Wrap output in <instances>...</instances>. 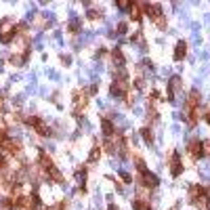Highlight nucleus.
<instances>
[{"label":"nucleus","mask_w":210,"mask_h":210,"mask_svg":"<svg viewBox=\"0 0 210 210\" xmlns=\"http://www.w3.org/2000/svg\"><path fill=\"white\" fill-rule=\"evenodd\" d=\"M109 92H111V97H114V99H124L126 84L124 82H114V84H111V88H109Z\"/></svg>","instance_id":"1"},{"label":"nucleus","mask_w":210,"mask_h":210,"mask_svg":"<svg viewBox=\"0 0 210 210\" xmlns=\"http://www.w3.org/2000/svg\"><path fill=\"white\" fill-rule=\"evenodd\" d=\"M145 11H147V15L156 21L158 17H162V8H160V4H145Z\"/></svg>","instance_id":"2"},{"label":"nucleus","mask_w":210,"mask_h":210,"mask_svg":"<svg viewBox=\"0 0 210 210\" xmlns=\"http://www.w3.org/2000/svg\"><path fill=\"white\" fill-rule=\"evenodd\" d=\"M185 53H187V44L181 40L176 44V48H174V59H176V61H183V59H185Z\"/></svg>","instance_id":"3"},{"label":"nucleus","mask_w":210,"mask_h":210,"mask_svg":"<svg viewBox=\"0 0 210 210\" xmlns=\"http://www.w3.org/2000/svg\"><path fill=\"white\" fill-rule=\"evenodd\" d=\"M143 183H145L147 187H156L160 181H158V176H156V174H151V172H147V170H145V172H143Z\"/></svg>","instance_id":"4"},{"label":"nucleus","mask_w":210,"mask_h":210,"mask_svg":"<svg viewBox=\"0 0 210 210\" xmlns=\"http://www.w3.org/2000/svg\"><path fill=\"white\" fill-rule=\"evenodd\" d=\"M170 170H172V174H174V176H179V174H181V170H183V166H181V160H179V153H174V156H172V168H170Z\"/></svg>","instance_id":"5"},{"label":"nucleus","mask_w":210,"mask_h":210,"mask_svg":"<svg viewBox=\"0 0 210 210\" xmlns=\"http://www.w3.org/2000/svg\"><path fill=\"white\" fill-rule=\"evenodd\" d=\"M111 57H114V63H116V67H124V55H122L118 48H114Z\"/></svg>","instance_id":"6"},{"label":"nucleus","mask_w":210,"mask_h":210,"mask_svg":"<svg viewBox=\"0 0 210 210\" xmlns=\"http://www.w3.org/2000/svg\"><path fill=\"white\" fill-rule=\"evenodd\" d=\"M189 153H191L193 158H200V156H202V143L193 141V143L189 145Z\"/></svg>","instance_id":"7"},{"label":"nucleus","mask_w":210,"mask_h":210,"mask_svg":"<svg viewBox=\"0 0 210 210\" xmlns=\"http://www.w3.org/2000/svg\"><path fill=\"white\" fill-rule=\"evenodd\" d=\"M181 86H183V82H181V78L179 76H172L170 78V82H168V90H181Z\"/></svg>","instance_id":"8"},{"label":"nucleus","mask_w":210,"mask_h":210,"mask_svg":"<svg viewBox=\"0 0 210 210\" xmlns=\"http://www.w3.org/2000/svg\"><path fill=\"white\" fill-rule=\"evenodd\" d=\"M101 128H103V134H105V137H109V134L114 132V124H111L109 120H101Z\"/></svg>","instance_id":"9"},{"label":"nucleus","mask_w":210,"mask_h":210,"mask_svg":"<svg viewBox=\"0 0 210 210\" xmlns=\"http://www.w3.org/2000/svg\"><path fill=\"white\" fill-rule=\"evenodd\" d=\"M141 134H143V141H145L147 145H153V134H151V130H149V128H143V130H141Z\"/></svg>","instance_id":"10"},{"label":"nucleus","mask_w":210,"mask_h":210,"mask_svg":"<svg viewBox=\"0 0 210 210\" xmlns=\"http://www.w3.org/2000/svg\"><path fill=\"white\" fill-rule=\"evenodd\" d=\"M118 78H120V82H124L126 78H128V74H126L124 67H118V69H116V80H118Z\"/></svg>","instance_id":"11"},{"label":"nucleus","mask_w":210,"mask_h":210,"mask_svg":"<svg viewBox=\"0 0 210 210\" xmlns=\"http://www.w3.org/2000/svg\"><path fill=\"white\" fill-rule=\"evenodd\" d=\"M189 105H198L200 103V97H198V92L195 90H191V95H189V101H187Z\"/></svg>","instance_id":"12"},{"label":"nucleus","mask_w":210,"mask_h":210,"mask_svg":"<svg viewBox=\"0 0 210 210\" xmlns=\"http://www.w3.org/2000/svg\"><path fill=\"white\" fill-rule=\"evenodd\" d=\"M116 6H118V8H122V11H130V8H132V6H130V2H126V0L116 2Z\"/></svg>","instance_id":"13"},{"label":"nucleus","mask_w":210,"mask_h":210,"mask_svg":"<svg viewBox=\"0 0 210 210\" xmlns=\"http://www.w3.org/2000/svg\"><path fill=\"white\" fill-rule=\"evenodd\" d=\"M88 160H90V162H97V160H99V147H95V149L90 151V158H88Z\"/></svg>","instance_id":"14"},{"label":"nucleus","mask_w":210,"mask_h":210,"mask_svg":"<svg viewBox=\"0 0 210 210\" xmlns=\"http://www.w3.org/2000/svg\"><path fill=\"white\" fill-rule=\"evenodd\" d=\"M134 210H151L147 204H141V202H134Z\"/></svg>","instance_id":"15"},{"label":"nucleus","mask_w":210,"mask_h":210,"mask_svg":"<svg viewBox=\"0 0 210 210\" xmlns=\"http://www.w3.org/2000/svg\"><path fill=\"white\" fill-rule=\"evenodd\" d=\"M32 208L34 210L40 208V198H38V195H34V200H32Z\"/></svg>","instance_id":"16"},{"label":"nucleus","mask_w":210,"mask_h":210,"mask_svg":"<svg viewBox=\"0 0 210 210\" xmlns=\"http://www.w3.org/2000/svg\"><path fill=\"white\" fill-rule=\"evenodd\" d=\"M61 61H63V65H69L72 63V57L69 55H61Z\"/></svg>","instance_id":"17"},{"label":"nucleus","mask_w":210,"mask_h":210,"mask_svg":"<svg viewBox=\"0 0 210 210\" xmlns=\"http://www.w3.org/2000/svg\"><path fill=\"white\" fill-rule=\"evenodd\" d=\"M137 168H139V170H141V172H145V162H143V160H141V158H139V160H137Z\"/></svg>","instance_id":"18"},{"label":"nucleus","mask_w":210,"mask_h":210,"mask_svg":"<svg viewBox=\"0 0 210 210\" xmlns=\"http://www.w3.org/2000/svg\"><path fill=\"white\" fill-rule=\"evenodd\" d=\"M120 176H122V179H124L126 183H130V181H132V176H130V174H128V172H124V170H122V172H120Z\"/></svg>","instance_id":"19"},{"label":"nucleus","mask_w":210,"mask_h":210,"mask_svg":"<svg viewBox=\"0 0 210 210\" xmlns=\"http://www.w3.org/2000/svg\"><path fill=\"white\" fill-rule=\"evenodd\" d=\"M126 32H128L126 23H120V25H118V34H126Z\"/></svg>","instance_id":"20"},{"label":"nucleus","mask_w":210,"mask_h":210,"mask_svg":"<svg viewBox=\"0 0 210 210\" xmlns=\"http://www.w3.org/2000/svg\"><path fill=\"white\" fill-rule=\"evenodd\" d=\"M76 179H78V183H84V179H86V172H82V170H80V172L76 174Z\"/></svg>","instance_id":"21"},{"label":"nucleus","mask_w":210,"mask_h":210,"mask_svg":"<svg viewBox=\"0 0 210 210\" xmlns=\"http://www.w3.org/2000/svg\"><path fill=\"white\" fill-rule=\"evenodd\" d=\"M156 25L164 27V25H166V19H164V17H158V19H156Z\"/></svg>","instance_id":"22"},{"label":"nucleus","mask_w":210,"mask_h":210,"mask_svg":"<svg viewBox=\"0 0 210 210\" xmlns=\"http://www.w3.org/2000/svg\"><path fill=\"white\" fill-rule=\"evenodd\" d=\"M13 103H15V105L23 103V95H17V97H13Z\"/></svg>","instance_id":"23"},{"label":"nucleus","mask_w":210,"mask_h":210,"mask_svg":"<svg viewBox=\"0 0 210 210\" xmlns=\"http://www.w3.org/2000/svg\"><path fill=\"white\" fill-rule=\"evenodd\" d=\"M99 15H101V13H99V11H88V17H90V19H97V17H99Z\"/></svg>","instance_id":"24"},{"label":"nucleus","mask_w":210,"mask_h":210,"mask_svg":"<svg viewBox=\"0 0 210 210\" xmlns=\"http://www.w3.org/2000/svg\"><path fill=\"white\" fill-rule=\"evenodd\" d=\"M210 57V53L208 50H204V53H202V50H200V59H202V61H206V59H208Z\"/></svg>","instance_id":"25"},{"label":"nucleus","mask_w":210,"mask_h":210,"mask_svg":"<svg viewBox=\"0 0 210 210\" xmlns=\"http://www.w3.org/2000/svg\"><path fill=\"white\" fill-rule=\"evenodd\" d=\"M69 27H72V30H74V32H78V27H80V23H78V21H76V19H74V21H72V25H69Z\"/></svg>","instance_id":"26"},{"label":"nucleus","mask_w":210,"mask_h":210,"mask_svg":"<svg viewBox=\"0 0 210 210\" xmlns=\"http://www.w3.org/2000/svg\"><path fill=\"white\" fill-rule=\"evenodd\" d=\"M48 78H53V80H57V78H59V74H57L55 69H50V72H48Z\"/></svg>","instance_id":"27"},{"label":"nucleus","mask_w":210,"mask_h":210,"mask_svg":"<svg viewBox=\"0 0 210 210\" xmlns=\"http://www.w3.org/2000/svg\"><path fill=\"white\" fill-rule=\"evenodd\" d=\"M202 153H208V156H210V141L204 143V151H202Z\"/></svg>","instance_id":"28"},{"label":"nucleus","mask_w":210,"mask_h":210,"mask_svg":"<svg viewBox=\"0 0 210 210\" xmlns=\"http://www.w3.org/2000/svg\"><path fill=\"white\" fill-rule=\"evenodd\" d=\"M147 114H149V120H156V118H158V114H156V111H153V109H149V111H147Z\"/></svg>","instance_id":"29"},{"label":"nucleus","mask_w":210,"mask_h":210,"mask_svg":"<svg viewBox=\"0 0 210 210\" xmlns=\"http://www.w3.org/2000/svg\"><path fill=\"white\" fill-rule=\"evenodd\" d=\"M137 86H139V88H143V86H145V82H143V78H137Z\"/></svg>","instance_id":"30"},{"label":"nucleus","mask_w":210,"mask_h":210,"mask_svg":"<svg viewBox=\"0 0 210 210\" xmlns=\"http://www.w3.org/2000/svg\"><path fill=\"white\" fill-rule=\"evenodd\" d=\"M204 118H206V122H208V124H210V111H208V114H206V116H204Z\"/></svg>","instance_id":"31"},{"label":"nucleus","mask_w":210,"mask_h":210,"mask_svg":"<svg viewBox=\"0 0 210 210\" xmlns=\"http://www.w3.org/2000/svg\"><path fill=\"white\" fill-rule=\"evenodd\" d=\"M107 210H118V208H116V206H114V204H109V208H107Z\"/></svg>","instance_id":"32"},{"label":"nucleus","mask_w":210,"mask_h":210,"mask_svg":"<svg viewBox=\"0 0 210 210\" xmlns=\"http://www.w3.org/2000/svg\"><path fill=\"white\" fill-rule=\"evenodd\" d=\"M206 21H210V13H208V15H206Z\"/></svg>","instance_id":"33"}]
</instances>
